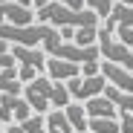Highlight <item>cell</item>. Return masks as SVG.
I'll list each match as a JSON object with an SVG mask.
<instances>
[{
    "mask_svg": "<svg viewBox=\"0 0 133 133\" xmlns=\"http://www.w3.org/2000/svg\"><path fill=\"white\" fill-rule=\"evenodd\" d=\"M23 98L32 104L35 113H46V110H64L66 104L72 101L70 90H66V84L64 81H52L46 75H38L32 84L23 87Z\"/></svg>",
    "mask_w": 133,
    "mask_h": 133,
    "instance_id": "cell-1",
    "label": "cell"
},
{
    "mask_svg": "<svg viewBox=\"0 0 133 133\" xmlns=\"http://www.w3.org/2000/svg\"><path fill=\"white\" fill-rule=\"evenodd\" d=\"M38 15V23H46L52 29H64V26H70V29H81V26H98V15L90 12V9H84V12H75V9H66L64 3H58V0H52L49 6H43L35 12Z\"/></svg>",
    "mask_w": 133,
    "mask_h": 133,
    "instance_id": "cell-2",
    "label": "cell"
},
{
    "mask_svg": "<svg viewBox=\"0 0 133 133\" xmlns=\"http://www.w3.org/2000/svg\"><path fill=\"white\" fill-rule=\"evenodd\" d=\"M58 29L46 26V23H32V26H12V23H3L0 26V38L12 46H38V43L49 41Z\"/></svg>",
    "mask_w": 133,
    "mask_h": 133,
    "instance_id": "cell-3",
    "label": "cell"
},
{
    "mask_svg": "<svg viewBox=\"0 0 133 133\" xmlns=\"http://www.w3.org/2000/svg\"><path fill=\"white\" fill-rule=\"evenodd\" d=\"M104 87H107V78L104 75H93V78H72V81H66V90H70L72 101H81L87 104L90 98L96 96H104Z\"/></svg>",
    "mask_w": 133,
    "mask_h": 133,
    "instance_id": "cell-4",
    "label": "cell"
},
{
    "mask_svg": "<svg viewBox=\"0 0 133 133\" xmlns=\"http://www.w3.org/2000/svg\"><path fill=\"white\" fill-rule=\"evenodd\" d=\"M101 75L107 78V84L119 87L124 93H133V72L124 70L122 64H113V61H101Z\"/></svg>",
    "mask_w": 133,
    "mask_h": 133,
    "instance_id": "cell-5",
    "label": "cell"
},
{
    "mask_svg": "<svg viewBox=\"0 0 133 133\" xmlns=\"http://www.w3.org/2000/svg\"><path fill=\"white\" fill-rule=\"evenodd\" d=\"M0 9H3L6 23H12V26H32V23H38V15L29 6H20V3L6 0V3H0Z\"/></svg>",
    "mask_w": 133,
    "mask_h": 133,
    "instance_id": "cell-6",
    "label": "cell"
},
{
    "mask_svg": "<svg viewBox=\"0 0 133 133\" xmlns=\"http://www.w3.org/2000/svg\"><path fill=\"white\" fill-rule=\"evenodd\" d=\"M81 75V66L78 64H72V61H61V58H46V78H52V81H72V78H78Z\"/></svg>",
    "mask_w": 133,
    "mask_h": 133,
    "instance_id": "cell-7",
    "label": "cell"
},
{
    "mask_svg": "<svg viewBox=\"0 0 133 133\" xmlns=\"http://www.w3.org/2000/svg\"><path fill=\"white\" fill-rule=\"evenodd\" d=\"M12 55H15L17 64H23V66H35L38 72L46 70V58H49V55H43L38 46H15Z\"/></svg>",
    "mask_w": 133,
    "mask_h": 133,
    "instance_id": "cell-8",
    "label": "cell"
},
{
    "mask_svg": "<svg viewBox=\"0 0 133 133\" xmlns=\"http://www.w3.org/2000/svg\"><path fill=\"white\" fill-rule=\"evenodd\" d=\"M84 110H87V116H90V119H119L116 104L110 101L107 96H96V98H90V101L84 104Z\"/></svg>",
    "mask_w": 133,
    "mask_h": 133,
    "instance_id": "cell-9",
    "label": "cell"
},
{
    "mask_svg": "<svg viewBox=\"0 0 133 133\" xmlns=\"http://www.w3.org/2000/svg\"><path fill=\"white\" fill-rule=\"evenodd\" d=\"M64 113H66V119H70V124H72L75 133H87L90 130V116H87V110H84L81 101H70L64 107Z\"/></svg>",
    "mask_w": 133,
    "mask_h": 133,
    "instance_id": "cell-10",
    "label": "cell"
},
{
    "mask_svg": "<svg viewBox=\"0 0 133 133\" xmlns=\"http://www.w3.org/2000/svg\"><path fill=\"white\" fill-rule=\"evenodd\" d=\"M46 130L49 133H75L64 110H49L46 113Z\"/></svg>",
    "mask_w": 133,
    "mask_h": 133,
    "instance_id": "cell-11",
    "label": "cell"
},
{
    "mask_svg": "<svg viewBox=\"0 0 133 133\" xmlns=\"http://www.w3.org/2000/svg\"><path fill=\"white\" fill-rule=\"evenodd\" d=\"M0 93L23 96V84L17 81V70H6V72H0Z\"/></svg>",
    "mask_w": 133,
    "mask_h": 133,
    "instance_id": "cell-12",
    "label": "cell"
},
{
    "mask_svg": "<svg viewBox=\"0 0 133 133\" xmlns=\"http://www.w3.org/2000/svg\"><path fill=\"white\" fill-rule=\"evenodd\" d=\"M72 43H78V46H98V26H81V29H75Z\"/></svg>",
    "mask_w": 133,
    "mask_h": 133,
    "instance_id": "cell-13",
    "label": "cell"
},
{
    "mask_svg": "<svg viewBox=\"0 0 133 133\" xmlns=\"http://www.w3.org/2000/svg\"><path fill=\"white\" fill-rule=\"evenodd\" d=\"M84 6L90 9V12H96L101 20H107L110 15H113V6L116 3H113V0H84Z\"/></svg>",
    "mask_w": 133,
    "mask_h": 133,
    "instance_id": "cell-14",
    "label": "cell"
},
{
    "mask_svg": "<svg viewBox=\"0 0 133 133\" xmlns=\"http://www.w3.org/2000/svg\"><path fill=\"white\" fill-rule=\"evenodd\" d=\"M93 133H119V119H90Z\"/></svg>",
    "mask_w": 133,
    "mask_h": 133,
    "instance_id": "cell-15",
    "label": "cell"
},
{
    "mask_svg": "<svg viewBox=\"0 0 133 133\" xmlns=\"http://www.w3.org/2000/svg\"><path fill=\"white\" fill-rule=\"evenodd\" d=\"M20 127H23L26 133H49V130H46V119H43L41 113H32V116H29L23 124H20Z\"/></svg>",
    "mask_w": 133,
    "mask_h": 133,
    "instance_id": "cell-16",
    "label": "cell"
},
{
    "mask_svg": "<svg viewBox=\"0 0 133 133\" xmlns=\"http://www.w3.org/2000/svg\"><path fill=\"white\" fill-rule=\"evenodd\" d=\"M38 75H41V72L35 70V66H23V64H17V81L23 84V87H26V84H32Z\"/></svg>",
    "mask_w": 133,
    "mask_h": 133,
    "instance_id": "cell-17",
    "label": "cell"
},
{
    "mask_svg": "<svg viewBox=\"0 0 133 133\" xmlns=\"http://www.w3.org/2000/svg\"><path fill=\"white\" fill-rule=\"evenodd\" d=\"M93 75H101V61H87V64H81V78H93Z\"/></svg>",
    "mask_w": 133,
    "mask_h": 133,
    "instance_id": "cell-18",
    "label": "cell"
},
{
    "mask_svg": "<svg viewBox=\"0 0 133 133\" xmlns=\"http://www.w3.org/2000/svg\"><path fill=\"white\" fill-rule=\"evenodd\" d=\"M113 35L124 43V46H130V49H133V29H130V26H116V32H113Z\"/></svg>",
    "mask_w": 133,
    "mask_h": 133,
    "instance_id": "cell-19",
    "label": "cell"
},
{
    "mask_svg": "<svg viewBox=\"0 0 133 133\" xmlns=\"http://www.w3.org/2000/svg\"><path fill=\"white\" fill-rule=\"evenodd\" d=\"M119 133H133V116L130 113H119Z\"/></svg>",
    "mask_w": 133,
    "mask_h": 133,
    "instance_id": "cell-20",
    "label": "cell"
},
{
    "mask_svg": "<svg viewBox=\"0 0 133 133\" xmlns=\"http://www.w3.org/2000/svg\"><path fill=\"white\" fill-rule=\"evenodd\" d=\"M6 70H17V61H15V55H12V52L0 55V72H6Z\"/></svg>",
    "mask_w": 133,
    "mask_h": 133,
    "instance_id": "cell-21",
    "label": "cell"
},
{
    "mask_svg": "<svg viewBox=\"0 0 133 133\" xmlns=\"http://www.w3.org/2000/svg\"><path fill=\"white\" fill-rule=\"evenodd\" d=\"M58 3H64L66 9H75V12H84V9H87L84 0H58Z\"/></svg>",
    "mask_w": 133,
    "mask_h": 133,
    "instance_id": "cell-22",
    "label": "cell"
},
{
    "mask_svg": "<svg viewBox=\"0 0 133 133\" xmlns=\"http://www.w3.org/2000/svg\"><path fill=\"white\" fill-rule=\"evenodd\" d=\"M72 38H75V29H70V26L61 29V41H72Z\"/></svg>",
    "mask_w": 133,
    "mask_h": 133,
    "instance_id": "cell-23",
    "label": "cell"
},
{
    "mask_svg": "<svg viewBox=\"0 0 133 133\" xmlns=\"http://www.w3.org/2000/svg\"><path fill=\"white\" fill-rule=\"evenodd\" d=\"M52 3V0H32V9L38 12V9H43V6H49Z\"/></svg>",
    "mask_w": 133,
    "mask_h": 133,
    "instance_id": "cell-24",
    "label": "cell"
},
{
    "mask_svg": "<svg viewBox=\"0 0 133 133\" xmlns=\"http://www.w3.org/2000/svg\"><path fill=\"white\" fill-rule=\"evenodd\" d=\"M6 133H26V130L20 127V124H9V127H6Z\"/></svg>",
    "mask_w": 133,
    "mask_h": 133,
    "instance_id": "cell-25",
    "label": "cell"
},
{
    "mask_svg": "<svg viewBox=\"0 0 133 133\" xmlns=\"http://www.w3.org/2000/svg\"><path fill=\"white\" fill-rule=\"evenodd\" d=\"M0 3H6V0H0ZM12 3H20V6H29L32 9V0H12Z\"/></svg>",
    "mask_w": 133,
    "mask_h": 133,
    "instance_id": "cell-26",
    "label": "cell"
},
{
    "mask_svg": "<svg viewBox=\"0 0 133 133\" xmlns=\"http://www.w3.org/2000/svg\"><path fill=\"white\" fill-rule=\"evenodd\" d=\"M6 52H9V43H6L3 38H0V55H6Z\"/></svg>",
    "mask_w": 133,
    "mask_h": 133,
    "instance_id": "cell-27",
    "label": "cell"
},
{
    "mask_svg": "<svg viewBox=\"0 0 133 133\" xmlns=\"http://www.w3.org/2000/svg\"><path fill=\"white\" fill-rule=\"evenodd\" d=\"M116 3H124V6H133V0H116Z\"/></svg>",
    "mask_w": 133,
    "mask_h": 133,
    "instance_id": "cell-28",
    "label": "cell"
},
{
    "mask_svg": "<svg viewBox=\"0 0 133 133\" xmlns=\"http://www.w3.org/2000/svg\"><path fill=\"white\" fill-rule=\"evenodd\" d=\"M6 23V17H3V9H0V26H3Z\"/></svg>",
    "mask_w": 133,
    "mask_h": 133,
    "instance_id": "cell-29",
    "label": "cell"
},
{
    "mask_svg": "<svg viewBox=\"0 0 133 133\" xmlns=\"http://www.w3.org/2000/svg\"><path fill=\"white\" fill-rule=\"evenodd\" d=\"M3 127H6V124H3V122H0V133H3Z\"/></svg>",
    "mask_w": 133,
    "mask_h": 133,
    "instance_id": "cell-30",
    "label": "cell"
},
{
    "mask_svg": "<svg viewBox=\"0 0 133 133\" xmlns=\"http://www.w3.org/2000/svg\"><path fill=\"white\" fill-rule=\"evenodd\" d=\"M87 133H93V130H87Z\"/></svg>",
    "mask_w": 133,
    "mask_h": 133,
    "instance_id": "cell-31",
    "label": "cell"
},
{
    "mask_svg": "<svg viewBox=\"0 0 133 133\" xmlns=\"http://www.w3.org/2000/svg\"><path fill=\"white\" fill-rule=\"evenodd\" d=\"M3 133H6V130H3Z\"/></svg>",
    "mask_w": 133,
    "mask_h": 133,
    "instance_id": "cell-32",
    "label": "cell"
}]
</instances>
